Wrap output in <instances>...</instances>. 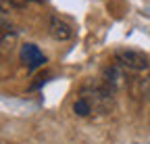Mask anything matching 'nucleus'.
I'll return each instance as SVG.
<instances>
[{
    "mask_svg": "<svg viewBox=\"0 0 150 144\" xmlns=\"http://www.w3.org/2000/svg\"><path fill=\"white\" fill-rule=\"evenodd\" d=\"M115 61H117V65H121L127 71H144L148 67L146 55H142L138 50H117Z\"/></svg>",
    "mask_w": 150,
    "mask_h": 144,
    "instance_id": "obj_1",
    "label": "nucleus"
},
{
    "mask_svg": "<svg viewBox=\"0 0 150 144\" xmlns=\"http://www.w3.org/2000/svg\"><path fill=\"white\" fill-rule=\"evenodd\" d=\"M19 57H21V63H23L29 71H33V69H38V67H42V65L46 63L44 52L38 48L35 44H23L21 50H19Z\"/></svg>",
    "mask_w": 150,
    "mask_h": 144,
    "instance_id": "obj_2",
    "label": "nucleus"
},
{
    "mask_svg": "<svg viewBox=\"0 0 150 144\" xmlns=\"http://www.w3.org/2000/svg\"><path fill=\"white\" fill-rule=\"evenodd\" d=\"M104 86L110 90V92H117V90L127 86V73L121 65H112L108 69H104Z\"/></svg>",
    "mask_w": 150,
    "mask_h": 144,
    "instance_id": "obj_3",
    "label": "nucleus"
},
{
    "mask_svg": "<svg viewBox=\"0 0 150 144\" xmlns=\"http://www.w3.org/2000/svg\"><path fill=\"white\" fill-rule=\"evenodd\" d=\"M48 33L52 35L56 42H67V40L73 38V29L69 27V23H65L63 19H59V17H52V19H50Z\"/></svg>",
    "mask_w": 150,
    "mask_h": 144,
    "instance_id": "obj_4",
    "label": "nucleus"
},
{
    "mask_svg": "<svg viewBox=\"0 0 150 144\" xmlns=\"http://www.w3.org/2000/svg\"><path fill=\"white\" fill-rule=\"evenodd\" d=\"M73 113L77 115V117H88V115H92L94 111H92V106H90V102L83 98V96H79L77 100L73 102Z\"/></svg>",
    "mask_w": 150,
    "mask_h": 144,
    "instance_id": "obj_5",
    "label": "nucleus"
},
{
    "mask_svg": "<svg viewBox=\"0 0 150 144\" xmlns=\"http://www.w3.org/2000/svg\"><path fill=\"white\" fill-rule=\"evenodd\" d=\"M8 2H11V6H17V9H21V6L27 2V0H2V4H4V6H6Z\"/></svg>",
    "mask_w": 150,
    "mask_h": 144,
    "instance_id": "obj_6",
    "label": "nucleus"
},
{
    "mask_svg": "<svg viewBox=\"0 0 150 144\" xmlns=\"http://www.w3.org/2000/svg\"><path fill=\"white\" fill-rule=\"evenodd\" d=\"M142 88H144V92H146V94H148V98H150V77L142 84Z\"/></svg>",
    "mask_w": 150,
    "mask_h": 144,
    "instance_id": "obj_7",
    "label": "nucleus"
},
{
    "mask_svg": "<svg viewBox=\"0 0 150 144\" xmlns=\"http://www.w3.org/2000/svg\"><path fill=\"white\" fill-rule=\"evenodd\" d=\"M31 2H44V0H31Z\"/></svg>",
    "mask_w": 150,
    "mask_h": 144,
    "instance_id": "obj_8",
    "label": "nucleus"
}]
</instances>
